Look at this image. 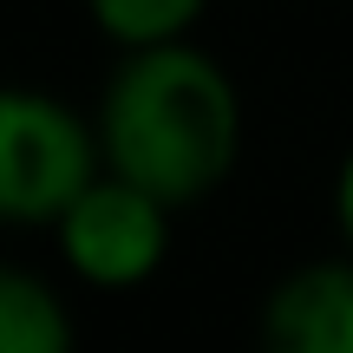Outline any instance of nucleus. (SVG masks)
<instances>
[{"label": "nucleus", "instance_id": "nucleus-1", "mask_svg": "<svg viewBox=\"0 0 353 353\" xmlns=\"http://www.w3.org/2000/svg\"><path fill=\"white\" fill-rule=\"evenodd\" d=\"M92 125L105 170L144 183L170 210H190L216 196L242 157V92L196 39L138 46L118 52Z\"/></svg>", "mask_w": 353, "mask_h": 353}, {"label": "nucleus", "instance_id": "nucleus-2", "mask_svg": "<svg viewBox=\"0 0 353 353\" xmlns=\"http://www.w3.org/2000/svg\"><path fill=\"white\" fill-rule=\"evenodd\" d=\"M105 170L99 125L46 85H0V229H52Z\"/></svg>", "mask_w": 353, "mask_h": 353}, {"label": "nucleus", "instance_id": "nucleus-3", "mask_svg": "<svg viewBox=\"0 0 353 353\" xmlns=\"http://www.w3.org/2000/svg\"><path fill=\"white\" fill-rule=\"evenodd\" d=\"M170 203L151 196L144 183L118 170H99L52 223V242H59V262L72 268V281L99 294H125L144 288L157 268L170 262Z\"/></svg>", "mask_w": 353, "mask_h": 353}, {"label": "nucleus", "instance_id": "nucleus-4", "mask_svg": "<svg viewBox=\"0 0 353 353\" xmlns=\"http://www.w3.org/2000/svg\"><path fill=\"white\" fill-rule=\"evenodd\" d=\"M262 334L281 353H353V255L281 275L262 307Z\"/></svg>", "mask_w": 353, "mask_h": 353}, {"label": "nucleus", "instance_id": "nucleus-5", "mask_svg": "<svg viewBox=\"0 0 353 353\" xmlns=\"http://www.w3.org/2000/svg\"><path fill=\"white\" fill-rule=\"evenodd\" d=\"M79 341L72 301L59 281L26 262H0V353H65Z\"/></svg>", "mask_w": 353, "mask_h": 353}, {"label": "nucleus", "instance_id": "nucleus-6", "mask_svg": "<svg viewBox=\"0 0 353 353\" xmlns=\"http://www.w3.org/2000/svg\"><path fill=\"white\" fill-rule=\"evenodd\" d=\"M85 13L118 52H138V46L190 39L210 13V0H85Z\"/></svg>", "mask_w": 353, "mask_h": 353}, {"label": "nucleus", "instance_id": "nucleus-7", "mask_svg": "<svg viewBox=\"0 0 353 353\" xmlns=\"http://www.w3.org/2000/svg\"><path fill=\"white\" fill-rule=\"evenodd\" d=\"M334 223H341V236H347V249H353V151H347L341 176H334Z\"/></svg>", "mask_w": 353, "mask_h": 353}]
</instances>
